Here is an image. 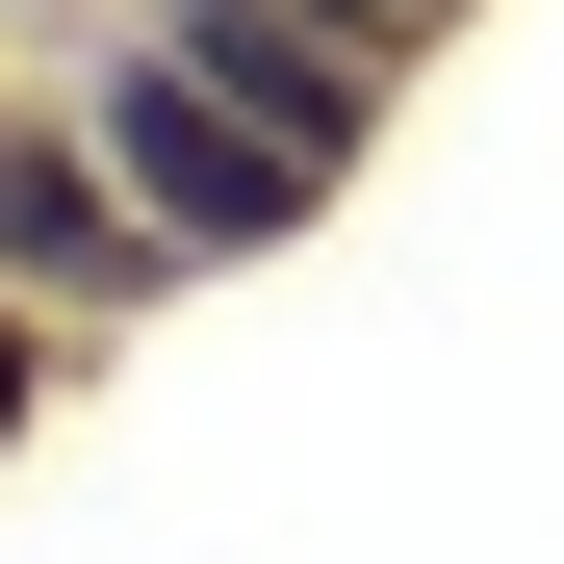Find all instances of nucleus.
Segmentation results:
<instances>
[{"label": "nucleus", "instance_id": "obj_3", "mask_svg": "<svg viewBox=\"0 0 564 564\" xmlns=\"http://www.w3.org/2000/svg\"><path fill=\"white\" fill-rule=\"evenodd\" d=\"M52 386H77V308H52V282H0V462L52 436Z\"/></svg>", "mask_w": 564, "mask_h": 564}, {"label": "nucleus", "instance_id": "obj_4", "mask_svg": "<svg viewBox=\"0 0 564 564\" xmlns=\"http://www.w3.org/2000/svg\"><path fill=\"white\" fill-rule=\"evenodd\" d=\"M334 26H386V52H462V26H488V0H334Z\"/></svg>", "mask_w": 564, "mask_h": 564}, {"label": "nucleus", "instance_id": "obj_1", "mask_svg": "<svg viewBox=\"0 0 564 564\" xmlns=\"http://www.w3.org/2000/svg\"><path fill=\"white\" fill-rule=\"evenodd\" d=\"M52 104H77V154H104L129 206L180 231V282H231V257H282V231L334 206V180H308V154H282L231 77H206V26H129V52H77Z\"/></svg>", "mask_w": 564, "mask_h": 564}, {"label": "nucleus", "instance_id": "obj_2", "mask_svg": "<svg viewBox=\"0 0 564 564\" xmlns=\"http://www.w3.org/2000/svg\"><path fill=\"white\" fill-rule=\"evenodd\" d=\"M77 180H104V154H77V104H0V282L52 257V206H77Z\"/></svg>", "mask_w": 564, "mask_h": 564}, {"label": "nucleus", "instance_id": "obj_5", "mask_svg": "<svg viewBox=\"0 0 564 564\" xmlns=\"http://www.w3.org/2000/svg\"><path fill=\"white\" fill-rule=\"evenodd\" d=\"M180 26H257V0H180Z\"/></svg>", "mask_w": 564, "mask_h": 564}]
</instances>
